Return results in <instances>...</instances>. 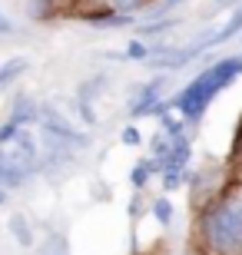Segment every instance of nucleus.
Segmentation results:
<instances>
[{
    "label": "nucleus",
    "instance_id": "f257e3e1",
    "mask_svg": "<svg viewBox=\"0 0 242 255\" xmlns=\"http://www.w3.org/2000/svg\"><path fill=\"white\" fill-rule=\"evenodd\" d=\"M242 73V57H229V60H223V63H216V66H209L206 73H199L193 80V83L183 90V96L176 100V106L186 113V120H196V116H203V110H206V103L213 100L223 86H229L236 80V76Z\"/></svg>",
    "mask_w": 242,
    "mask_h": 255
},
{
    "label": "nucleus",
    "instance_id": "f03ea898",
    "mask_svg": "<svg viewBox=\"0 0 242 255\" xmlns=\"http://www.w3.org/2000/svg\"><path fill=\"white\" fill-rule=\"evenodd\" d=\"M206 239L216 255H242V199L223 202L206 219Z\"/></svg>",
    "mask_w": 242,
    "mask_h": 255
},
{
    "label": "nucleus",
    "instance_id": "7ed1b4c3",
    "mask_svg": "<svg viewBox=\"0 0 242 255\" xmlns=\"http://www.w3.org/2000/svg\"><path fill=\"white\" fill-rule=\"evenodd\" d=\"M159 90H163V80H153V83H146L143 86V93H140V100L133 103V113H143V110H149V103L159 96Z\"/></svg>",
    "mask_w": 242,
    "mask_h": 255
},
{
    "label": "nucleus",
    "instance_id": "20e7f679",
    "mask_svg": "<svg viewBox=\"0 0 242 255\" xmlns=\"http://www.w3.org/2000/svg\"><path fill=\"white\" fill-rule=\"evenodd\" d=\"M23 70H27V60H10V63L3 66V70H0V86H3V83H10L13 76H20Z\"/></svg>",
    "mask_w": 242,
    "mask_h": 255
},
{
    "label": "nucleus",
    "instance_id": "39448f33",
    "mask_svg": "<svg viewBox=\"0 0 242 255\" xmlns=\"http://www.w3.org/2000/svg\"><path fill=\"white\" fill-rule=\"evenodd\" d=\"M10 226H13V236H17V242H20V246H30V229L23 226V219H20V216H13V222H10Z\"/></svg>",
    "mask_w": 242,
    "mask_h": 255
},
{
    "label": "nucleus",
    "instance_id": "423d86ee",
    "mask_svg": "<svg viewBox=\"0 0 242 255\" xmlns=\"http://www.w3.org/2000/svg\"><path fill=\"white\" fill-rule=\"evenodd\" d=\"M153 212H156V219H159V222H169V216H173V209H169V202H166V199H159L156 206H153Z\"/></svg>",
    "mask_w": 242,
    "mask_h": 255
},
{
    "label": "nucleus",
    "instance_id": "0eeeda50",
    "mask_svg": "<svg viewBox=\"0 0 242 255\" xmlns=\"http://www.w3.org/2000/svg\"><path fill=\"white\" fill-rule=\"evenodd\" d=\"M233 162H236V166H242V123H239V129H236V142H233Z\"/></svg>",
    "mask_w": 242,
    "mask_h": 255
},
{
    "label": "nucleus",
    "instance_id": "6e6552de",
    "mask_svg": "<svg viewBox=\"0 0 242 255\" xmlns=\"http://www.w3.org/2000/svg\"><path fill=\"white\" fill-rule=\"evenodd\" d=\"M146 162H143V166H136V169H133V182H136V186H143V182H146Z\"/></svg>",
    "mask_w": 242,
    "mask_h": 255
},
{
    "label": "nucleus",
    "instance_id": "1a4fd4ad",
    "mask_svg": "<svg viewBox=\"0 0 242 255\" xmlns=\"http://www.w3.org/2000/svg\"><path fill=\"white\" fill-rule=\"evenodd\" d=\"M123 142H126V146H136V142H140V132L136 129H123Z\"/></svg>",
    "mask_w": 242,
    "mask_h": 255
},
{
    "label": "nucleus",
    "instance_id": "9d476101",
    "mask_svg": "<svg viewBox=\"0 0 242 255\" xmlns=\"http://www.w3.org/2000/svg\"><path fill=\"white\" fill-rule=\"evenodd\" d=\"M126 53H130V57H143V53H146V50H143V47H140V43H133V47H130V50H126Z\"/></svg>",
    "mask_w": 242,
    "mask_h": 255
}]
</instances>
